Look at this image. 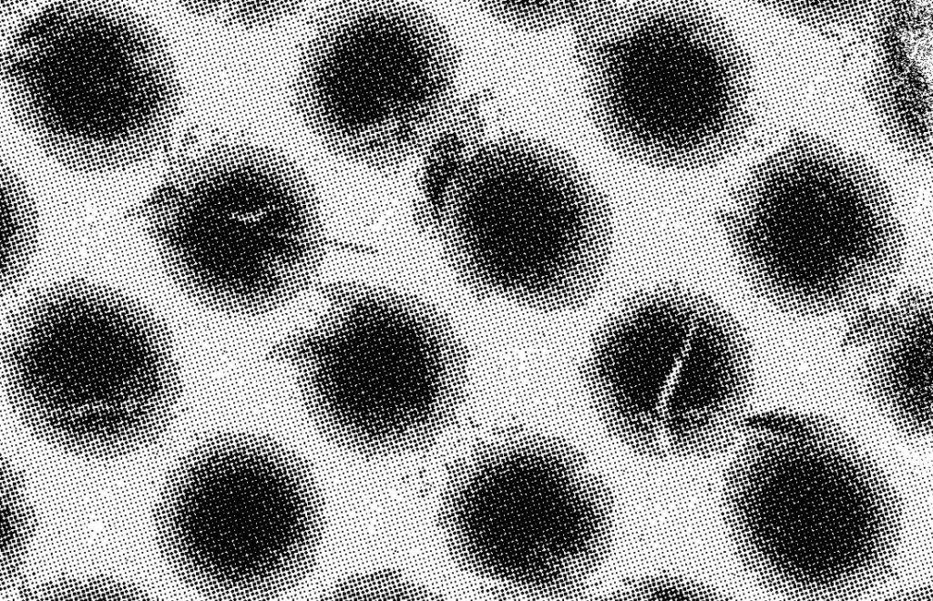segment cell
I'll list each match as a JSON object with an SVG mask.
<instances>
[{"mask_svg": "<svg viewBox=\"0 0 933 601\" xmlns=\"http://www.w3.org/2000/svg\"><path fill=\"white\" fill-rule=\"evenodd\" d=\"M586 366L619 433L659 449L706 448L723 411L753 380L734 321L709 300L674 290L632 300L602 329Z\"/></svg>", "mask_w": 933, "mask_h": 601, "instance_id": "1", "label": "cell"}, {"mask_svg": "<svg viewBox=\"0 0 933 601\" xmlns=\"http://www.w3.org/2000/svg\"><path fill=\"white\" fill-rule=\"evenodd\" d=\"M99 325L23 341L13 355L15 381L46 389L84 392L88 387L116 393L169 381L168 355L156 340L143 331Z\"/></svg>", "mask_w": 933, "mask_h": 601, "instance_id": "3", "label": "cell"}, {"mask_svg": "<svg viewBox=\"0 0 933 601\" xmlns=\"http://www.w3.org/2000/svg\"><path fill=\"white\" fill-rule=\"evenodd\" d=\"M276 353L293 362L316 399L346 413L425 392L440 379L437 352L417 337L344 323Z\"/></svg>", "mask_w": 933, "mask_h": 601, "instance_id": "2", "label": "cell"}, {"mask_svg": "<svg viewBox=\"0 0 933 601\" xmlns=\"http://www.w3.org/2000/svg\"><path fill=\"white\" fill-rule=\"evenodd\" d=\"M908 321L887 337L874 340L866 355V381L877 387L925 391L930 382V338Z\"/></svg>", "mask_w": 933, "mask_h": 601, "instance_id": "4", "label": "cell"}]
</instances>
